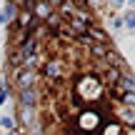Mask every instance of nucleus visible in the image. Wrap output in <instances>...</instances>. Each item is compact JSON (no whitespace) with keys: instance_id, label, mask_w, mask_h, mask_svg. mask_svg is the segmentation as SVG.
I'll use <instances>...</instances> for the list:
<instances>
[{"instance_id":"f257e3e1","label":"nucleus","mask_w":135,"mask_h":135,"mask_svg":"<svg viewBox=\"0 0 135 135\" xmlns=\"http://www.w3.org/2000/svg\"><path fill=\"white\" fill-rule=\"evenodd\" d=\"M33 13L38 15V18H45V20H48L50 13H55V10L48 5V0H38V3H33Z\"/></svg>"},{"instance_id":"f03ea898","label":"nucleus","mask_w":135,"mask_h":135,"mask_svg":"<svg viewBox=\"0 0 135 135\" xmlns=\"http://www.w3.org/2000/svg\"><path fill=\"white\" fill-rule=\"evenodd\" d=\"M33 80H35V73L33 70H25V68H23V75L18 73V88H20V90L33 88Z\"/></svg>"},{"instance_id":"7ed1b4c3","label":"nucleus","mask_w":135,"mask_h":135,"mask_svg":"<svg viewBox=\"0 0 135 135\" xmlns=\"http://www.w3.org/2000/svg\"><path fill=\"white\" fill-rule=\"evenodd\" d=\"M20 48H23V50H20V58H28L30 60V55L35 53V40H25Z\"/></svg>"},{"instance_id":"20e7f679","label":"nucleus","mask_w":135,"mask_h":135,"mask_svg":"<svg viewBox=\"0 0 135 135\" xmlns=\"http://www.w3.org/2000/svg\"><path fill=\"white\" fill-rule=\"evenodd\" d=\"M85 35H93V38H95L98 43H105V33H103V30H98L95 25H88V30H85Z\"/></svg>"},{"instance_id":"39448f33","label":"nucleus","mask_w":135,"mask_h":135,"mask_svg":"<svg viewBox=\"0 0 135 135\" xmlns=\"http://www.w3.org/2000/svg\"><path fill=\"white\" fill-rule=\"evenodd\" d=\"M123 25H128L130 30H135V10H130V13L123 18Z\"/></svg>"},{"instance_id":"423d86ee","label":"nucleus","mask_w":135,"mask_h":135,"mask_svg":"<svg viewBox=\"0 0 135 135\" xmlns=\"http://www.w3.org/2000/svg\"><path fill=\"white\" fill-rule=\"evenodd\" d=\"M3 15H5V20L13 18V15H15V5H13V3H8V5H5V13H3Z\"/></svg>"},{"instance_id":"0eeeda50","label":"nucleus","mask_w":135,"mask_h":135,"mask_svg":"<svg viewBox=\"0 0 135 135\" xmlns=\"http://www.w3.org/2000/svg\"><path fill=\"white\" fill-rule=\"evenodd\" d=\"M63 3H65V0H48V5L53 10H60V5H63Z\"/></svg>"},{"instance_id":"6e6552de","label":"nucleus","mask_w":135,"mask_h":135,"mask_svg":"<svg viewBox=\"0 0 135 135\" xmlns=\"http://www.w3.org/2000/svg\"><path fill=\"white\" fill-rule=\"evenodd\" d=\"M0 125L3 128H13V118H0Z\"/></svg>"},{"instance_id":"1a4fd4ad","label":"nucleus","mask_w":135,"mask_h":135,"mask_svg":"<svg viewBox=\"0 0 135 135\" xmlns=\"http://www.w3.org/2000/svg\"><path fill=\"white\" fill-rule=\"evenodd\" d=\"M123 3H125V0H113V5H115V8H120Z\"/></svg>"},{"instance_id":"9d476101","label":"nucleus","mask_w":135,"mask_h":135,"mask_svg":"<svg viewBox=\"0 0 135 135\" xmlns=\"http://www.w3.org/2000/svg\"><path fill=\"white\" fill-rule=\"evenodd\" d=\"M0 23H5V15H3V13H0Z\"/></svg>"},{"instance_id":"9b49d317","label":"nucleus","mask_w":135,"mask_h":135,"mask_svg":"<svg viewBox=\"0 0 135 135\" xmlns=\"http://www.w3.org/2000/svg\"><path fill=\"white\" fill-rule=\"evenodd\" d=\"M10 135H18V133H10Z\"/></svg>"},{"instance_id":"f8f14e48","label":"nucleus","mask_w":135,"mask_h":135,"mask_svg":"<svg viewBox=\"0 0 135 135\" xmlns=\"http://www.w3.org/2000/svg\"><path fill=\"white\" fill-rule=\"evenodd\" d=\"M130 3H135V0H130Z\"/></svg>"}]
</instances>
